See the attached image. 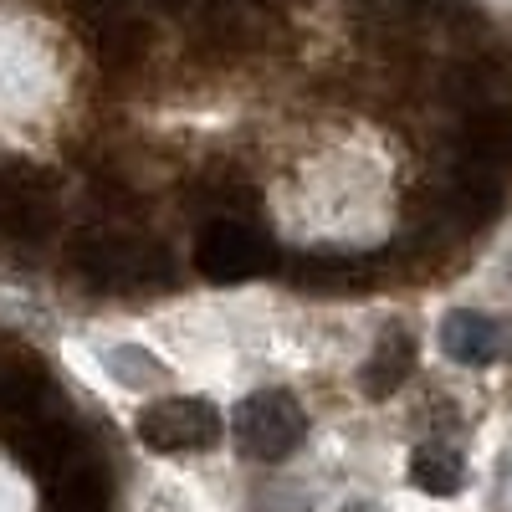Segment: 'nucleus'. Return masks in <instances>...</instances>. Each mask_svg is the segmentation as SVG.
I'll list each match as a JSON object with an SVG mask.
<instances>
[{"mask_svg": "<svg viewBox=\"0 0 512 512\" xmlns=\"http://www.w3.org/2000/svg\"><path fill=\"white\" fill-rule=\"evenodd\" d=\"M72 272L93 292H149L175 282V256L134 231H82L72 241Z\"/></svg>", "mask_w": 512, "mask_h": 512, "instance_id": "f257e3e1", "label": "nucleus"}, {"mask_svg": "<svg viewBox=\"0 0 512 512\" xmlns=\"http://www.w3.org/2000/svg\"><path fill=\"white\" fill-rule=\"evenodd\" d=\"M231 436H236L241 456H251V461H282L303 446L308 415L287 390H256L231 410Z\"/></svg>", "mask_w": 512, "mask_h": 512, "instance_id": "f03ea898", "label": "nucleus"}, {"mask_svg": "<svg viewBox=\"0 0 512 512\" xmlns=\"http://www.w3.org/2000/svg\"><path fill=\"white\" fill-rule=\"evenodd\" d=\"M195 267L210 282H246L272 267V241L246 216H216L195 236Z\"/></svg>", "mask_w": 512, "mask_h": 512, "instance_id": "7ed1b4c3", "label": "nucleus"}, {"mask_svg": "<svg viewBox=\"0 0 512 512\" xmlns=\"http://www.w3.org/2000/svg\"><path fill=\"white\" fill-rule=\"evenodd\" d=\"M134 431L144 446L154 451H169V456H185V451H210L221 441L226 420L210 400H190V395H175V400H154L144 405V415L134 420Z\"/></svg>", "mask_w": 512, "mask_h": 512, "instance_id": "20e7f679", "label": "nucleus"}, {"mask_svg": "<svg viewBox=\"0 0 512 512\" xmlns=\"http://www.w3.org/2000/svg\"><path fill=\"white\" fill-rule=\"evenodd\" d=\"M0 231L41 241L52 231V185L31 164H0Z\"/></svg>", "mask_w": 512, "mask_h": 512, "instance_id": "39448f33", "label": "nucleus"}, {"mask_svg": "<svg viewBox=\"0 0 512 512\" xmlns=\"http://www.w3.org/2000/svg\"><path fill=\"white\" fill-rule=\"evenodd\" d=\"M507 344H512V323H502L492 313H477V308H456L441 323L446 359H456L466 369H487V364L507 359Z\"/></svg>", "mask_w": 512, "mask_h": 512, "instance_id": "423d86ee", "label": "nucleus"}, {"mask_svg": "<svg viewBox=\"0 0 512 512\" xmlns=\"http://www.w3.org/2000/svg\"><path fill=\"white\" fill-rule=\"evenodd\" d=\"M410 369H415V338H410L405 328H384L379 344H374V354L364 359L359 384H364L369 400H390L400 384L410 379Z\"/></svg>", "mask_w": 512, "mask_h": 512, "instance_id": "0eeeda50", "label": "nucleus"}, {"mask_svg": "<svg viewBox=\"0 0 512 512\" xmlns=\"http://www.w3.org/2000/svg\"><path fill=\"white\" fill-rule=\"evenodd\" d=\"M292 282L308 292H354V287L374 282V267L364 256H303L292 267Z\"/></svg>", "mask_w": 512, "mask_h": 512, "instance_id": "6e6552de", "label": "nucleus"}, {"mask_svg": "<svg viewBox=\"0 0 512 512\" xmlns=\"http://www.w3.org/2000/svg\"><path fill=\"white\" fill-rule=\"evenodd\" d=\"M410 482L420 492H431V497H456L466 487V461L456 446L446 441H431V446H415L410 456Z\"/></svg>", "mask_w": 512, "mask_h": 512, "instance_id": "1a4fd4ad", "label": "nucleus"}, {"mask_svg": "<svg viewBox=\"0 0 512 512\" xmlns=\"http://www.w3.org/2000/svg\"><path fill=\"white\" fill-rule=\"evenodd\" d=\"M52 512H108V482L98 472H88V466H77V472L62 477Z\"/></svg>", "mask_w": 512, "mask_h": 512, "instance_id": "9d476101", "label": "nucleus"}, {"mask_svg": "<svg viewBox=\"0 0 512 512\" xmlns=\"http://www.w3.org/2000/svg\"><path fill=\"white\" fill-rule=\"evenodd\" d=\"M41 395H47V384H41L31 369H6L0 374V415L31 420L41 410Z\"/></svg>", "mask_w": 512, "mask_h": 512, "instance_id": "9b49d317", "label": "nucleus"}, {"mask_svg": "<svg viewBox=\"0 0 512 512\" xmlns=\"http://www.w3.org/2000/svg\"><path fill=\"white\" fill-rule=\"evenodd\" d=\"M144 52H149V26H139V21H113L98 36V57L108 67H128V62H139Z\"/></svg>", "mask_w": 512, "mask_h": 512, "instance_id": "f8f14e48", "label": "nucleus"}, {"mask_svg": "<svg viewBox=\"0 0 512 512\" xmlns=\"http://www.w3.org/2000/svg\"><path fill=\"white\" fill-rule=\"evenodd\" d=\"M103 364L113 369L118 384H134V390H144V384H164V379H169V369H164L154 354H144V349H108Z\"/></svg>", "mask_w": 512, "mask_h": 512, "instance_id": "ddd939ff", "label": "nucleus"}, {"mask_svg": "<svg viewBox=\"0 0 512 512\" xmlns=\"http://www.w3.org/2000/svg\"><path fill=\"white\" fill-rule=\"evenodd\" d=\"M354 6H374V0H354Z\"/></svg>", "mask_w": 512, "mask_h": 512, "instance_id": "4468645a", "label": "nucleus"}]
</instances>
